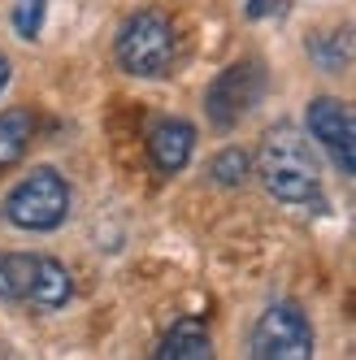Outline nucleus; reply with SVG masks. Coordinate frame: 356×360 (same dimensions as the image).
I'll return each mask as SVG.
<instances>
[{"instance_id": "9b49d317", "label": "nucleus", "mask_w": 356, "mask_h": 360, "mask_svg": "<svg viewBox=\"0 0 356 360\" xmlns=\"http://www.w3.org/2000/svg\"><path fill=\"white\" fill-rule=\"evenodd\" d=\"M248 169H252L248 152H243V148H226V152H217V157H213L209 178H213L217 187H239L243 178H248Z\"/></svg>"}, {"instance_id": "6e6552de", "label": "nucleus", "mask_w": 356, "mask_h": 360, "mask_svg": "<svg viewBox=\"0 0 356 360\" xmlns=\"http://www.w3.org/2000/svg\"><path fill=\"white\" fill-rule=\"evenodd\" d=\"M196 152V126L183 117H157L148 131V161L157 174H183Z\"/></svg>"}, {"instance_id": "ddd939ff", "label": "nucleus", "mask_w": 356, "mask_h": 360, "mask_svg": "<svg viewBox=\"0 0 356 360\" xmlns=\"http://www.w3.org/2000/svg\"><path fill=\"white\" fill-rule=\"evenodd\" d=\"M5 83H9V57H0V91H5Z\"/></svg>"}, {"instance_id": "f03ea898", "label": "nucleus", "mask_w": 356, "mask_h": 360, "mask_svg": "<svg viewBox=\"0 0 356 360\" xmlns=\"http://www.w3.org/2000/svg\"><path fill=\"white\" fill-rule=\"evenodd\" d=\"M113 57L131 79H165L178 57V35L174 22L161 9H139L122 22L113 39Z\"/></svg>"}, {"instance_id": "f8f14e48", "label": "nucleus", "mask_w": 356, "mask_h": 360, "mask_svg": "<svg viewBox=\"0 0 356 360\" xmlns=\"http://www.w3.org/2000/svg\"><path fill=\"white\" fill-rule=\"evenodd\" d=\"M44 13H48V0H13V31L22 39H39Z\"/></svg>"}, {"instance_id": "423d86ee", "label": "nucleus", "mask_w": 356, "mask_h": 360, "mask_svg": "<svg viewBox=\"0 0 356 360\" xmlns=\"http://www.w3.org/2000/svg\"><path fill=\"white\" fill-rule=\"evenodd\" d=\"M248 352L257 360H309L313 356V330L309 317L295 304H269L252 326Z\"/></svg>"}, {"instance_id": "9d476101", "label": "nucleus", "mask_w": 356, "mask_h": 360, "mask_svg": "<svg viewBox=\"0 0 356 360\" xmlns=\"http://www.w3.org/2000/svg\"><path fill=\"white\" fill-rule=\"evenodd\" d=\"M31 135H35V113L31 109H5L0 113V169H9L27 157Z\"/></svg>"}, {"instance_id": "0eeeda50", "label": "nucleus", "mask_w": 356, "mask_h": 360, "mask_svg": "<svg viewBox=\"0 0 356 360\" xmlns=\"http://www.w3.org/2000/svg\"><path fill=\"white\" fill-rule=\"evenodd\" d=\"M309 135L330 152V161L343 174H356V105L317 96L309 105Z\"/></svg>"}, {"instance_id": "20e7f679", "label": "nucleus", "mask_w": 356, "mask_h": 360, "mask_svg": "<svg viewBox=\"0 0 356 360\" xmlns=\"http://www.w3.org/2000/svg\"><path fill=\"white\" fill-rule=\"evenodd\" d=\"M70 213V187L65 178L57 169H35L27 174L22 183L5 195V217L22 230H35V235H44V230H57Z\"/></svg>"}, {"instance_id": "1a4fd4ad", "label": "nucleus", "mask_w": 356, "mask_h": 360, "mask_svg": "<svg viewBox=\"0 0 356 360\" xmlns=\"http://www.w3.org/2000/svg\"><path fill=\"white\" fill-rule=\"evenodd\" d=\"M209 356H213V339L196 317L174 321L157 343V360H209Z\"/></svg>"}, {"instance_id": "7ed1b4c3", "label": "nucleus", "mask_w": 356, "mask_h": 360, "mask_svg": "<svg viewBox=\"0 0 356 360\" xmlns=\"http://www.w3.org/2000/svg\"><path fill=\"white\" fill-rule=\"evenodd\" d=\"M0 295L35 308H61L74 295V278L61 261L39 252H0Z\"/></svg>"}, {"instance_id": "f257e3e1", "label": "nucleus", "mask_w": 356, "mask_h": 360, "mask_svg": "<svg viewBox=\"0 0 356 360\" xmlns=\"http://www.w3.org/2000/svg\"><path fill=\"white\" fill-rule=\"evenodd\" d=\"M257 174L274 200L283 204H317L322 200V165L309 135L291 122H278L265 131L257 152Z\"/></svg>"}, {"instance_id": "39448f33", "label": "nucleus", "mask_w": 356, "mask_h": 360, "mask_svg": "<svg viewBox=\"0 0 356 360\" xmlns=\"http://www.w3.org/2000/svg\"><path fill=\"white\" fill-rule=\"evenodd\" d=\"M261 96H265V65L257 57H243L235 65H226L209 83L205 113H209V122L217 126V131H231V126H239L252 109L261 105Z\"/></svg>"}]
</instances>
